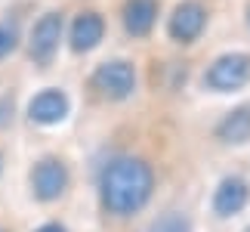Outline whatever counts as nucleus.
Segmentation results:
<instances>
[{"instance_id":"7","label":"nucleus","mask_w":250,"mask_h":232,"mask_svg":"<svg viewBox=\"0 0 250 232\" xmlns=\"http://www.w3.org/2000/svg\"><path fill=\"white\" fill-rule=\"evenodd\" d=\"M68 109H71L68 96L62 90H56V87H50V90H41L31 102H28V118L34 124L50 127V124H59V121L68 118Z\"/></svg>"},{"instance_id":"2","label":"nucleus","mask_w":250,"mask_h":232,"mask_svg":"<svg viewBox=\"0 0 250 232\" xmlns=\"http://www.w3.org/2000/svg\"><path fill=\"white\" fill-rule=\"evenodd\" d=\"M250 81V56L247 53H223L210 62L204 74V87L213 93H235Z\"/></svg>"},{"instance_id":"12","label":"nucleus","mask_w":250,"mask_h":232,"mask_svg":"<svg viewBox=\"0 0 250 232\" xmlns=\"http://www.w3.org/2000/svg\"><path fill=\"white\" fill-rule=\"evenodd\" d=\"M148 232H191V223H188V217H182V214H176V210H170V214L158 217L155 223L148 226Z\"/></svg>"},{"instance_id":"17","label":"nucleus","mask_w":250,"mask_h":232,"mask_svg":"<svg viewBox=\"0 0 250 232\" xmlns=\"http://www.w3.org/2000/svg\"><path fill=\"white\" fill-rule=\"evenodd\" d=\"M0 232H3V229H0Z\"/></svg>"},{"instance_id":"6","label":"nucleus","mask_w":250,"mask_h":232,"mask_svg":"<svg viewBox=\"0 0 250 232\" xmlns=\"http://www.w3.org/2000/svg\"><path fill=\"white\" fill-rule=\"evenodd\" d=\"M204 25H207V9L201 6L198 0H182V3L173 9L167 31L176 44H191V41L201 37Z\"/></svg>"},{"instance_id":"10","label":"nucleus","mask_w":250,"mask_h":232,"mask_svg":"<svg viewBox=\"0 0 250 232\" xmlns=\"http://www.w3.org/2000/svg\"><path fill=\"white\" fill-rule=\"evenodd\" d=\"M216 139L226 146H244L250 142V102L238 105L216 124Z\"/></svg>"},{"instance_id":"8","label":"nucleus","mask_w":250,"mask_h":232,"mask_svg":"<svg viewBox=\"0 0 250 232\" xmlns=\"http://www.w3.org/2000/svg\"><path fill=\"white\" fill-rule=\"evenodd\" d=\"M247 201H250V186H247V180L244 177H223L219 180V186L213 192V210H216V217H235V214H241V210L247 208Z\"/></svg>"},{"instance_id":"4","label":"nucleus","mask_w":250,"mask_h":232,"mask_svg":"<svg viewBox=\"0 0 250 232\" xmlns=\"http://www.w3.org/2000/svg\"><path fill=\"white\" fill-rule=\"evenodd\" d=\"M62 28H65V19L62 13H43L41 19L34 22L31 28V37H28V53L37 65H50L56 50H59V41H62Z\"/></svg>"},{"instance_id":"13","label":"nucleus","mask_w":250,"mask_h":232,"mask_svg":"<svg viewBox=\"0 0 250 232\" xmlns=\"http://www.w3.org/2000/svg\"><path fill=\"white\" fill-rule=\"evenodd\" d=\"M16 46H19V22L6 19V22H0V59L9 56Z\"/></svg>"},{"instance_id":"16","label":"nucleus","mask_w":250,"mask_h":232,"mask_svg":"<svg viewBox=\"0 0 250 232\" xmlns=\"http://www.w3.org/2000/svg\"><path fill=\"white\" fill-rule=\"evenodd\" d=\"M244 232H250V226H247V229H244Z\"/></svg>"},{"instance_id":"5","label":"nucleus","mask_w":250,"mask_h":232,"mask_svg":"<svg viewBox=\"0 0 250 232\" xmlns=\"http://www.w3.org/2000/svg\"><path fill=\"white\" fill-rule=\"evenodd\" d=\"M31 189L41 201H56L68 189V167L59 158H41L31 170Z\"/></svg>"},{"instance_id":"1","label":"nucleus","mask_w":250,"mask_h":232,"mask_svg":"<svg viewBox=\"0 0 250 232\" xmlns=\"http://www.w3.org/2000/svg\"><path fill=\"white\" fill-rule=\"evenodd\" d=\"M151 189H155V173H151L148 161L133 158V155H121V158L108 161L99 177L102 208L114 217L139 214L148 205Z\"/></svg>"},{"instance_id":"9","label":"nucleus","mask_w":250,"mask_h":232,"mask_svg":"<svg viewBox=\"0 0 250 232\" xmlns=\"http://www.w3.org/2000/svg\"><path fill=\"white\" fill-rule=\"evenodd\" d=\"M102 37H105V22H102L99 13H81L71 22L68 41H71V50L74 53H90V50H96V46L102 44Z\"/></svg>"},{"instance_id":"14","label":"nucleus","mask_w":250,"mask_h":232,"mask_svg":"<svg viewBox=\"0 0 250 232\" xmlns=\"http://www.w3.org/2000/svg\"><path fill=\"white\" fill-rule=\"evenodd\" d=\"M34 232H68V229H65L62 223H43L41 229H34Z\"/></svg>"},{"instance_id":"11","label":"nucleus","mask_w":250,"mask_h":232,"mask_svg":"<svg viewBox=\"0 0 250 232\" xmlns=\"http://www.w3.org/2000/svg\"><path fill=\"white\" fill-rule=\"evenodd\" d=\"M158 19V3L155 0H127L124 3V28L133 37H142L155 28Z\"/></svg>"},{"instance_id":"3","label":"nucleus","mask_w":250,"mask_h":232,"mask_svg":"<svg viewBox=\"0 0 250 232\" xmlns=\"http://www.w3.org/2000/svg\"><path fill=\"white\" fill-rule=\"evenodd\" d=\"M93 87L111 102L130 99L136 90V69L127 59H108L93 71Z\"/></svg>"},{"instance_id":"15","label":"nucleus","mask_w":250,"mask_h":232,"mask_svg":"<svg viewBox=\"0 0 250 232\" xmlns=\"http://www.w3.org/2000/svg\"><path fill=\"white\" fill-rule=\"evenodd\" d=\"M247 22H250V9H247Z\"/></svg>"}]
</instances>
